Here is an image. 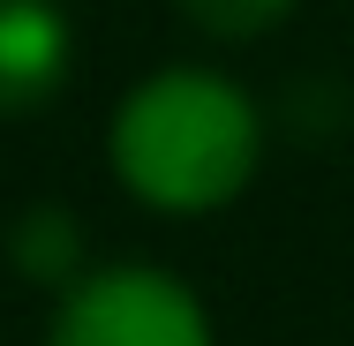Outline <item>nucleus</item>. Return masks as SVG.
<instances>
[{
  "label": "nucleus",
  "instance_id": "nucleus-3",
  "mask_svg": "<svg viewBox=\"0 0 354 346\" xmlns=\"http://www.w3.org/2000/svg\"><path fill=\"white\" fill-rule=\"evenodd\" d=\"M75 68V30L61 0H0V113H38Z\"/></svg>",
  "mask_w": 354,
  "mask_h": 346
},
{
  "label": "nucleus",
  "instance_id": "nucleus-5",
  "mask_svg": "<svg viewBox=\"0 0 354 346\" xmlns=\"http://www.w3.org/2000/svg\"><path fill=\"white\" fill-rule=\"evenodd\" d=\"M204 38H264L272 23L294 15V0H174Z\"/></svg>",
  "mask_w": 354,
  "mask_h": 346
},
{
  "label": "nucleus",
  "instance_id": "nucleus-2",
  "mask_svg": "<svg viewBox=\"0 0 354 346\" xmlns=\"http://www.w3.org/2000/svg\"><path fill=\"white\" fill-rule=\"evenodd\" d=\"M46 346H218L212 309L166 264H91L68 294H53Z\"/></svg>",
  "mask_w": 354,
  "mask_h": 346
},
{
  "label": "nucleus",
  "instance_id": "nucleus-4",
  "mask_svg": "<svg viewBox=\"0 0 354 346\" xmlns=\"http://www.w3.org/2000/svg\"><path fill=\"white\" fill-rule=\"evenodd\" d=\"M8 256H15V271L30 278V286H53V294H68L75 278L91 271V241H83V218L61 204H30L15 226H8Z\"/></svg>",
  "mask_w": 354,
  "mask_h": 346
},
{
  "label": "nucleus",
  "instance_id": "nucleus-1",
  "mask_svg": "<svg viewBox=\"0 0 354 346\" xmlns=\"http://www.w3.org/2000/svg\"><path fill=\"white\" fill-rule=\"evenodd\" d=\"M113 181L158 218H212L241 204L264 166V113L218 68H151L106 121Z\"/></svg>",
  "mask_w": 354,
  "mask_h": 346
}]
</instances>
